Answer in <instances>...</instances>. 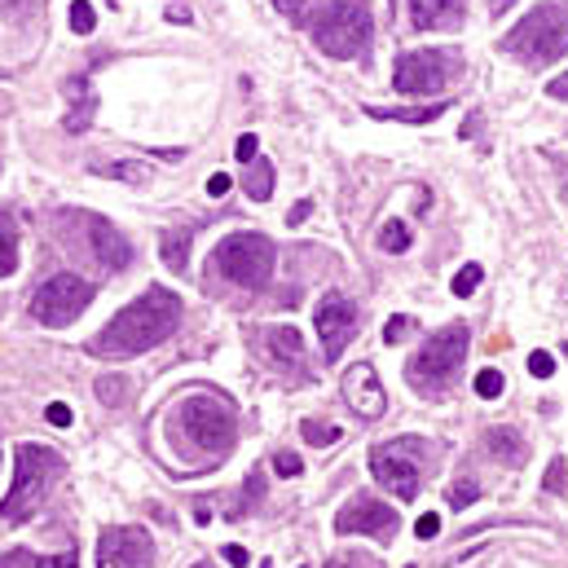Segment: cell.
<instances>
[{"instance_id":"obj_1","label":"cell","mask_w":568,"mask_h":568,"mask_svg":"<svg viewBox=\"0 0 568 568\" xmlns=\"http://www.w3.org/2000/svg\"><path fill=\"white\" fill-rule=\"evenodd\" d=\"M177 322H181L177 291L150 287L142 300H133L129 309H120L116 317H110V326L88 339V349L101 353V358H137V353H150L155 345H164V339L177 330Z\"/></svg>"},{"instance_id":"obj_2","label":"cell","mask_w":568,"mask_h":568,"mask_svg":"<svg viewBox=\"0 0 568 568\" xmlns=\"http://www.w3.org/2000/svg\"><path fill=\"white\" fill-rule=\"evenodd\" d=\"M503 49L529 67H546L555 58L568 53V5H559V0H546V5H537L524 23H516L503 40Z\"/></svg>"},{"instance_id":"obj_3","label":"cell","mask_w":568,"mask_h":568,"mask_svg":"<svg viewBox=\"0 0 568 568\" xmlns=\"http://www.w3.org/2000/svg\"><path fill=\"white\" fill-rule=\"evenodd\" d=\"M177 423L207 454H230L234 449L239 414H234V406L225 401L220 392H194V397H185L181 410H177Z\"/></svg>"},{"instance_id":"obj_4","label":"cell","mask_w":568,"mask_h":568,"mask_svg":"<svg viewBox=\"0 0 568 568\" xmlns=\"http://www.w3.org/2000/svg\"><path fill=\"white\" fill-rule=\"evenodd\" d=\"M58 468H62V459L49 445L23 440L19 445V468H14V490L5 494V503H0V516H5L10 524H23L40 507V498H45L49 481L58 476Z\"/></svg>"},{"instance_id":"obj_5","label":"cell","mask_w":568,"mask_h":568,"mask_svg":"<svg viewBox=\"0 0 568 568\" xmlns=\"http://www.w3.org/2000/svg\"><path fill=\"white\" fill-rule=\"evenodd\" d=\"M371 32H375V23H371L366 0H335L317 19L313 40L326 58H362L371 45Z\"/></svg>"},{"instance_id":"obj_6","label":"cell","mask_w":568,"mask_h":568,"mask_svg":"<svg viewBox=\"0 0 568 568\" xmlns=\"http://www.w3.org/2000/svg\"><path fill=\"white\" fill-rule=\"evenodd\" d=\"M216 274L230 278L234 287H265L274 274V243L265 234H230L216 243Z\"/></svg>"},{"instance_id":"obj_7","label":"cell","mask_w":568,"mask_h":568,"mask_svg":"<svg viewBox=\"0 0 568 568\" xmlns=\"http://www.w3.org/2000/svg\"><path fill=\"white\" fill-rule=\"evenodd\" d=\"M468 326L463 322H454L445 330H436L427 345L419 349V358L410 362V384H423V388H445L454 379V371L463 366V353H468Z\"/></svg>"},{"instance_id":"obj_8","label":"cell","mask_w":568,"mask_h":568,"mask_svg":"<svg viewBox=\"0 0 568 568\" xmlns=\"http://www.w3.org/2000/svg\"><path fill=\"white\" fill-rule=\"evenodd\" d=\"M93 282L88 278H80V274H53L40 291H36V300H32V317L36 322H45V326H71L88 304H93Z\"/></svg>"},{"instance_id":"obj_9","label":"cell","mask_w":568,"mask_h":568,"mask_svg":"<svg viewBox=\"0 0 568 568\" xmlns=\"http://www.w3.org/2000/svg\"><path fill=\"white\" fill-rule=\"evenodd\" d=\"M454 75V58L440 53V49H419V53H401L397 58V71H392V84L397 93L406 97H423V93H440Z\"/></svg>"},{"instance_id":"obj_10","label":"cell","mask_w":568,"mask_h":568,"mask_svg":"<svg viewBox=\"0 0 568 568\" xmlns=\"http://www.w3.org/2000/svg\"><path fill=\"white\" fill-rule=\"evenodd\" d=\"M80 230H84V252L101 265V269H124L129 261H133V247H129V239L116 230L110 220H101V216H71Z\"/></svg>"},{"instance_id":"obj_11","label":"cell","mask_w":568,"mask_h":568,"mask_svg":"<svg viewBox=\"0 0 568 568\" xmlns=\"http://www.w3.org/2000/svg\"><path fill=\"white\" fill-rule=\"evenodd\" d=\"M410 449H414V445H392V449H375V454H371L375 481H379L388 494H397L401 503H414V494H419V463L410 459Z\"/></svg>"},{"instance_id":"obj_12","label":"cell","mask_w":568,"mask_h":568,"mask_svg":"<svg viewBox=\"0 0 568 568\" xmlns=\"http://www.w3.org/2000/svg\"><path fill=\"white\" fill-rule=\"evenodd\" d=\"M101 568H150L155 564V542L142 529H106L97 546Z\"/></svg>"},{"instance_id":"obj_13","label":"cell","mask_w":568,"mask_h":568,"mask_svg":"<svg viewBox=\"0 0 568 568\" xmlns=\"http://www.w3.org/2000/svg\"><path fill=\"white\" fill-rule=\"evenodd\" d=\"M353 304L339 295V291H326L322 304H317V339H322V353L326 362H335L339 353H345V345L353 339Z\"/></svg>"},{"instance_id":"obj_14","label":"cell","mask_w":568,"mask_h":568,"mask_svg":"<svg viewBox=\"0 0 568 568\" xmlns=\"http://www.w3.org/2000/svg\"><path fill=\"white\" fill-rule=\"evenodd\" d=\"M335 529H339V533H371V537L388 542V537H397V529H401V516H397L388 503L358 498V503H349L345 511L335 516Z\"/></svg>"},{"instance_id":"obj_15","label":"cell","mask_w":568,"mask_h":568,"mask_svg":"<svg viewBox=\"0 0 568 568\" xmlns=\"http://www.w3.org/2000/svg\"><path fill=\"white\" fill-rule=\"evenodd\" d=\"M345 401H349L362 419H379V414L388 410V397H384V388H379V379H375V366L358 362V366L345 375Z\"/></svg>"},{"instance_id":"obj_16","label":"cell","mask_w":568,"mask_h":568,"mask_svg":"<svg viewBox=\"0 0 568 568\" xmlns=\"http://www.w3.org/2000/svg\"><path fill=\"white\" fill-rule=\"evenodd\" d=\"M468 0H410V19L419 32H445L463 23Z\"/></svg>"},{"instance_id":"obj_17","label":"cell","mask_w":568,"mask_h":568,"mask_svg":"<svg viewBox=\"0 0 568 568\" xmlns=\"http://www.w3.org/2000/svg\"><path fill=\"white\" fill-rule=\"evenodd\" d=\"M265 349L274 358V366H287V371H304V339L295 326H274L265 335Z\"/></svg>"},{"instance_id":"obj_18","label":"cell","mask_w":568,"mask_h":568,"mask_svg":"<svg viewBox=\"0 0 568 568\" xmlns=\"http://www.w3.org/2000/svg\"><path fill=\"white\" fill-rule=\"evenodd\" d=\"M490 454H494V459H503L507 468H520V463H524V454H529V445H524L520 432H511V427H494V432H490Z\"/></svg>"},{"instance_id":"obj_19","label":"cell","mask_w":568,"mask_h":568,"mask_svg":"<svg viewBox=\"0 0 568 568\" xmlns=\"http://www.w3.org/2000/svg\"><path fill=\"white\" fill-rule=\"evenodd\" d=\"M366 116H375V120H392V124H432L436 116H445V101L414 106V110H384V106H371Z\"/></svg>"},{"instance_id":"obj_20","label":"cell","mask_w":568,"mask_h":568,"mask_svg":"<svg viewBox=\"0 0 568 568\" xmlns=\"http://www.w3.org/2000/svg\"><path fill=\"white\" fill-rule=\"evenodd\" d=\"M19 269V225L14 216H0V278Z\"/></svg>"},{"instance_id":"obj_21","label":"cell","mask_w":568,"mask_h":568,"mask_svg":"<svg viewBox=\"0 0 568 568\" xmlns=\"http://www.w3.org/2000/svg\"><path fill=\"white\" fill-rule=\"evenodd\" d=\"M247 194H252L256 203H265V198L274 194V168H269L261 155L252 159V172H247Z\"/></svg>"},{"instance_id":"obj_22","label":"cell","mask_w":568,"mask_h":568,"mask_svg":"<svg viewBox=\"0 0 568 568\" xmlns=\"http://www.w3.org/2000/svg\"><path fill=\"white\" fill-rule=\"evenodd\" d=\"M185 252H190V230H181V234H164V265L168 269H177V274H185Z\"/></svg>"},{"instance_id":"obj_23","label":"cell","mask_w":568,"mask_h":568,"mask_svg":"<svg viewBox=\"0 0 568 568\" xmlns=\"http://www.w3.org/2000/svg\"><path fill=\"white\" fill-rule=\"evenodd\" d=\"M93 27H97L93 5H88V0H75V5H71V32H75V36H88Z\"/></svg>"},{"instance_id":"obj_24","label":"cell","mask_w":568,"mask_h":568,"mask_svg":"<svg viewBox=\"0 0 568 568\" xmlns=\"http://www.w3.org/2000/svg\"><path fill=\"white\" fill-rule=\"evenodd\" d=\"M481 278H485L481 265H463L459 274H454V295H472V291L481 287Z\"/></svg>"},{"instance_id":"obj_25","label":"cell","mask_w":568,"mask_h":568,"mask_svg":"<svg viewBox=\"0 0 568 568\" xmlns=\"http://www.w3.org/2000/svg\"><path fill=\"white\" fill-rule=\"evenodd\" d=\"M384 247H388V252H406V247H410V230H406L401 220H388V225H384Z\"/></svg>"},{"instance_id":"obj_26","label":"cell","mask_w":568,"mask_h":568,"mask_svg":"<svg viewBox=\"0 0 568 568\" xmlns=\"http://www.w3.org/2000/svg\"><path fill=\"white\" fill-rule=\"evenodd\" d=\"M498 392H503V375H498L494 366H490V371H481V375H476V397H485V401H494Z\"/></svg>"},{"instance_id":"obj_27","label":"cell","mask_w":568,"mask_h":568,"mask_svg":"<svg viewBox=\"0 0 568 568\" xmlns=\"http://www.w3.org/2000/svg\"><path fill=\"white\" fill-rule=\"evenodd\" d=\"M101 177H120V181H146L150 172L142 164H110V168H97Z\"/></svg>"},{"instance_id":"obj_28","label":"cell","mask_w":568,"mask_h":568,"mask_svg":"<svg viewBox=\"0 0 568 568\" xmlns=\"http://www.w3.org/2000/svg\"><path fill=\"white\" fill-rule=\"evenodd\" d=\"M124 388H129V384L116 379V375H110V379H97V397L110 401V406H120V401H124Z\"/></svg>"},{"instance_id":"obj_29","label":"cell","mask_w":568,"mask_h":568,"mask_svg":"<svg viewBox=\"0 0 568 568\" xmlns=\"http://www.w3.org/2000/svg\"><path fill=\"white\" fill-rule=\"evenodd\" d=\"M304 440H309V445H335V440H339V427H330V423H326V427L304 423Z\"/></svg>"},{"instance_id":"obj_30","label":"cell","mask_w":568,"mask_h":568,"mask_svg":"<svg viewBox=\"0 0 568 568\" xmlns=\"http://www.w3.org/2000/svg\"><path fill=\"white\" fill-rule=\"evenodd\" d=\"M274 5H278V10H282L291 23H304V14L313 10V0H274Z\"/></svg>"},{"instance_id":"obj_31","label":"cell","mask_w":568,"mask_h":568,"mask_svg":"<svg viewBox=\"0 0 568 568\" xmlns=\"http://www.w3.org/2000/svg\"><path fill=\"white\" fill-rule=\"evenodd\" d=\"M410 326H414L410 317H388V326H384V345H401Z\"/></svg>"},{"instance_id":"obj_32","label":"cell","mask_w":568,"mask_h":568,"mask_svg":"<svg viewBox=\"0 0 568 568\" xmlns=\"http://www.w3.org/2000/svg\"><path fill=\"white\" fill-rule=\"evenodd\" d=\"M529 371H533L537 379H551V375H555V358L537 349V353H529Z\"/></svg>"},{"instance_id":"obj_33","label":"cell","mask_w":568,"mask_h":568,"mask_svg":"<svg viewBox=\"0 0 568 568\" xmlns=\"http://www.w3.org/2000/svg\"><path fill=\"white\" fill-rule=\"evenodd\" d=\"M476 494H481V490H476L472 481H463V485H454V490H449V503H454V507H472Z\"/></svg>"},{"instance_id":"obj_34","label":"cell","mask_w":568,"mask_h":568,"mask_svg":"<svg viewBox=\"0 0 568 568\" xmlns=\"http://www.w3.org/2000/svg\"><path fill=\"white\" fill-rule=\"evenodd\" d=\"M256 155H261V142H256L252 133H247V137H239V146H234V159H239V164L247 168V164H252Z\"/></svg>"},{"instance_id":"obj_35","label":"cell","mask_w":568,"mask_h":568,"mask_svg":"<svg viewBox=\"0 0 568 568\" xmlns=\"http://www.w3.org/2000/svg\"><path fill=\"white\" fill-rule=\"evenodd\" d=\"M32 568H80L75 564V546L67 555H45V559H32Z\"/></svg>"},{"instance_id":"obj_36","label":"cell","mask_w":568,"mask_h":568,"mask_svg":"<svg viewBox=\"0 0 568 568\" xmlns=\"http://www.w3.org/2000/svg\"><path fill=\"white\" fill-rule=\"evenodd\" d=\"M274 472H278V476H300L304 468H300V459H295V454H287V449H282L278 459H274Z\"/></svg>"},{"instance_id":"obj_37","label":"cell","mask_w":568,"mask_h":568,"mask_svg":"<svg viewBox=\"0 0 568 568\" xmlns=\"http://www.w3.org/2000/svg\"><path fill=\"white\" fill-rule=\"evenodd\" d=\"M414 533H419L423 542H427V537H436V533H440V516H432V511H427V516H419V520H414Z\"/></svg>"},{"instance_id":"obj_38","label":"cell","mask_w":568,"mask_h":568,"mask_svg":"<svg viewBox=\"0 0 568 568\" xmlns=\"http://www.w3.org/2000/svg\"><path fill=\"white\" fill-rule=\"evenodd\" d=\"M230 185H234V181L225 177V172H212V177H207V194H212V198H225V194H230Z\"/></svg>"},{"instance_id":"obj_39","label":"cell","mask_w":568,"mask_h":568,"mask_svg":"<svg viewBox=\"0 0 568 568\" xmlns=\"http://www.w3.org/2000/svg\"><path fill=\"white\" fill-rule=\"evenodd\" d=\"M45 419H49L53 427H71V406H62V401H53V406L45 410Z\"/></svg>"},{"instance_id":"obj_40","label":"cell","mask_w":568,"mask_h":568,"mask_svg":"<svg viewBox=\"0 0 568 568\" xmlns=\"http://www.w3.org/2000/svg\"><path fill=\"white\" fill-rule=\"evenodd\" d=\"M330 568H375V564H371V559H362V555H339Z\"/></svg>"},{"instance_id":"obj_41","label":"cell","mask_w":568,"mask_h":568,"mask_svg":"<svg viewBox=\"0 0 568 568\" xmlns=\"http://www.w3.org/2000/svg\"><path fill=\"white\" fill-rule=\"evenodd\" d=\"M559 481H564V459L551 463V472H546V490H559Z\"/></svg>"},{"instance_id":"obj_42","label":"cell","mask_w":568,"mask_h":568,"mask_svg":"<svg viewBox=\"0 0 568 568\" xmlns=\"http://www.w3.org/2000/svg\"><path fill=\"white\" fill-rule=\"evenodd\" d=\"M225 559H230L234 568H247V551L243 546H225Z\"/></svg>"},{"instance_id":"obj_43","label":"cell","mask_w":568,"mask_h":568,"mask_svg":"<svg viewBox=\"0 0 568 568\" xmlns=\"http://www.w3.org/2000/svg\"><path fill=\"white\" fill-rule=\"evenodd\" d=\"M551 97H568V71L559 80H551Z\"/></svg>"},{"instance_id":"obj_44","label":"cell","mask_w":568,"mask_h":568,"mask_svg":"<svg viewBox=\"0 0 568 568\" xmlns=\"http://www.w3.org/2000/svg\"><path fill=\"white\" fill-rule=\"evenodd\" d=\"M304 216H309V203H295L291 207V225H304Z\"/></svg>"},{"instance_id":"obj_45","label":"cell","mask_w":568,"mask_h":568,"mask_svg":"<svg viewBox=\"0 0 568 568\" xmlns=\"http://www.w3.org/2000/svg\"><path fill=\"white\" fill-rule=\"evenodd\" d=\"M168 19H172V23H177V19L185 23V19H190V10H185V5H172V10H168Z\"/></svg>"},{"instance_id":"obj_46","label":"cell","mask_w":568,"mask_h":568,"mask_svg":"<svg viewBox=\"0 0 568 568\" xmlns=\"http://www.w3.org/2000/svg\"><path fill=\"white\" fill-rule=\"evenodd\" d=\"M490 5H494V14H503V10H511V5H516V0H490Z\"/></svg>"},{"instance_id":"obj_47","label":"cell","mask_w":568,"mask_h":568,"mask_svg":"<svg viewBox=\"0 0 568 568\" xmlns=\"http://www.w3.org/2000/svg\"><path fill=\"white\" fill-rule=\"evenodd\" d=\"M194 568H207V564H194Z\"/></svg>"}]
</instances>
